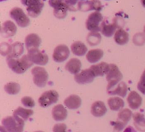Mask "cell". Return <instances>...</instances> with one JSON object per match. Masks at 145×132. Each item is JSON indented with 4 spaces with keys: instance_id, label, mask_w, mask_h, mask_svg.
I'll list each match as a JSON object with an SVG mask.
<instances>
[{
    "instance_id": "14",
    "label": "cell",
    "mask_w": 145,
    "mask_h": 132,
    "mask_svg": "<svg viewBox=\"0 0 145 132\" xmlns=\"http://www.w3.org/2000/svg\"><path fill=\"white\" fill-rule=\"evenodd\" d=\"M17 28L14 22L11 21H6L1 26V35L5 38L12 37L16 33Z\"/></svg>"
},
{
    "instance_id": "3",
    "label": "cell",
    "mask_w": 145,
    "mask_h": 132,
    "mask_svg": "<svg viewBox=\"0 0 145 132\" xmlns=\"http://www.w3.org/2000/svg\"><path fill=\"white\" fill-rule=\"evenodd\" d=\"M123 79V74L116 64H109L108 72L106 74V79L108 81L107 91L114 87Z\"/></svg>"
},
{
    "instance_id": "23",
    "label": "cell",
    "mask_w": 145,
    "mask_h": 132,
    "mask_svg": "<svg viewBox=\"0 0 145 132\" xmlns=\"http://www.w3.org/2000/svg\"><path fill=\"white\" fill-rule=\"evenodd\" d=\"M110 95H118L121 97H125L127 93V86L125 82H120L114 87L108 90Z\"/></svg>"
},
{
    "instance_id": "38",
    "label": "cell",
    "mask_w": 145,
    "mask_h": 132,
    "mask_svg": "<svg viewBox=\"0 0 145 132\" xmlns=\"http://www.w3.org/2000/svg\"><path fill=\"white\" fill-rule=\"evenodd\" d=\"M52 131L53 132H67V126L65 123H56Z\"/></svg>"
},
{
    "instance_id": "17",
    "label": "cell",
    "mask_w": 145,
    "mask_h": 132,
    "mask_svg": "<svg viewBox=\"0 0 145 132\" xmlns=\"http://www.w3.org/2000/svg\"><path fill=\"white\" fill-rule=\"evenodd\" d=\"M127 100L129 106L132 109H138L142 103V98L135 91H132L130 92Z\"/></svg>"
},
{
    "instance_id": "15",
    "label": "cell",
    "mask_w": 145,
    "mask_h": 132,
    "mask_svg": "<svg viewBox=\"0 0 145 132\" xmlns=\"http://www.w3.org/2000/svg\"><path fill=\"white\" fill-rule=\"evenodd\" d=\"M52 116L57 121H64L67 116V111L62 104H57L52 108Z\"/></svg>"
},
{
    "instance_id": "47",
    "label": "cell",
    "mask_w": 145,
    "mask_h": 132,
    "mask_svg": "<svg viewBox=\"0 0 145 132\" xmlns=\"http://www.w3.org/2000/svg\"><path fill=\"white\" fill-rule=\"evenodd\" d=\"M76 1H77V0H76ZM81 1H84V0H81Z\"/></svg>"
},
{
    "instance_id": "44",
    "label": "cell",
    "mask_w": 145,
    "mask_h": 132,
    "mask_svg": "<svg viewBox=\"0 0 145 132\" xmlns=\"http://www.w3.org/2000/svg\"><path fill=\"white\" fill-rule=\"evenodd\" d=\"M35 132H44V131H36Z\"/></svg>"
},
{
    "instance_id": "9",
    "label": "cell",
    "mask_w": 145,
    "mask_h": 132,
    "mask_svg": "<svg viewBox=\"0 0 145 132\" xmlns=\"http://www.w3.org/2000/svg\"><path fill=\"white\" fill-rule=\"evenodd\" d=\"M59 99V94L55 90H48L43 92L38 99V103L42 107H48L56 103Z\"/></svg>"
},
{
    "instance_id": "19",
    "label": "cell",
    "mask_w": 145,
    "mask_h": 132,
    "mask_svg": "<svg viewBox=\"0 0 145 132\" xmlns=\"http://www.w3.org/2000/svg\"><path fill=\"white\" fill-rule=\"evenodd\" d=\"M118 27V24L116 21L112 23H107L106 21H103L101 24V31L105 36L111 37L113 34L116 33Z\"/></svg>"
},
{
    "instance_id": "46",
    "label": "cell",
    "mask_w": 145,
    "mask_h": 132,
    "mask_svg": "<svg viewBox=\"0 0 145 132\" xmlns=\"http://www.w3.org/2000/svg\"><path fill=\"white\" fill-rule=\"evenodd\" d=\"M1 1H5V0H0Z\"/></svg>"
},
{
    "instance_id": "8",
    "label": "cell",
    "mask_w": 145,
    "mask_h": 132,
    "mask_svg": "<svg viewBox=\"0 0 145 132\" xmlns=\"http://www.w3.org/2000/svg\"><path fill=\"white\" fill-rule=\"evenodd\" d=\"M28 56L33 64L39 65H45L49 60L48 55L44 53L38 48H32L28 51Z\"/></svg>"
},
{
    "instance_id": "18",
    "label": "cell",
    "mask_w": 145,
    "mask_h": 132,
    "mask_svg": "<svg viewBox=\"0 0 145 132\" xmlns=\"http://www.w3.org/2000/svg\"><path fill=\"white\" fill-rule=\"evenodd\" d=\"M41 43V38L36 33H31L25 38V45L27 50L38 48Z\"/></svg>"
},
{
    "instance_id": "2",
    "label": "cell",
    "mask_w": 145,
    "mask_h": 132,
    "mask_svg": "<svg viewBox=\"0 0 145 132\" xmlns=\"http://www.w3.org/2000/svg\"><path fill=\"white\" fill-rule=\"evenodd\" d=\"M1 123L7 132H23L25 121L14 116H8L3 119Z\"/></svg>"
},
{
    "instance_id": "28",
    "label": "cell",
    "mask_w": 145,
    "mask_h": 132,
    "mask_svg": "<svg viewBox=\"0 0 145 132\" xmlns=\"http://www.w3.org/2000/svg\"><path fill=\"white\" fill-rule=\"evenodd\" d=\"M108 104L112 111H119L123 109L125 106V102L123 99L118 97H113L109 98Z\"/></svg>"
},
{
    "instance_id": "45",
    "label": "cell",
    "mask_w": 145,
    "mask_h": 132,
    "mask_svg": "<svg viewBox=\"0 0 145 132\" xmlns=\"http://www.w3.org/2000/svg\"><path fill=\"white\" fill-rule=\"evenodd\" d=\"M144 33H145V26H144Z\"/></svg>"
},
{
    "instance_id": "6",
    "label": "cell",
    "mask_w": 145,
    "mask_h": 132,
    "mask_svg": "<svg viewBox=\"0 0 145 132\" xmlns=\"http://www.w3.org/2000/svg\"><path fill=\"white\" fill-rule=\"evenodd\" d=\"M9 15L10 17L16 21L17 25L22 28L28 26L31 23L28 16L24 13L22 9L19 7H14L12 9H11Z\"/></svg>"
},
{
    "instance_id": "32",
    "label": "cell",
    "mask_w": 145,
    "mask_h": 132,
    "mask_svg": "<svg viewBox=\"0 0 145 132\" xmlns=\"http://www.w3.org/2000/svg\"><path fill=\"white\" fill-rule=\"evenodd\" d=\"M20 89H21V87L19 84L15 82H8L4 85V90L8 95H16L20 92Z\"/></svg>"
},
{
    "instance_id": "30",
    "label": "cell",
    "mask_w": 145,
    "mask_h": 132,
    "mask_svg": "<svg viewBox=\"0 0 145 132\" xmlns=\"http://www.w3.org/2000/svg\"><path fill=\"white\" fill-rule=\"evenodd\" d=\"M133 120H134V125L136 129L142 132H145V118L144 115L141 113L133 114Z\"/></svg>"
},
{
    "instance_id": "7",
    "label": "cell",
    "mask_w": 145,
    "mask_h": 132,
    "mask_svg": "<svg viewBox=\"0 0 145 132\" xmlns=\"http://www.w3.org/2000/svg\"><path fill=\"white\" fill-rule=\"evenodd\" d=\"M133 115V113L129 109H121L118 115V120L116 121L111 122L114 126L115 131L119 132L123 130L130 120Z\"/></svg>"
},
{
    "instance_id": "29",
    "label": "cell",
    "mask_w": 145,
    "mask_h": 132,
    "mask_svg": "<svg viewBox=\"0 0 145 132\" xmlns=\"http://www.w3.org/2000/svg\"><path fill=\"white\" fill-rule=\"evenodd\" d=\"M24 52V45L21 42H15L11 44V52L7 57L13 58H18L23 55Z\"/></svg>"
},
{
    "instance_id": "33",
    "label": "cell",
    "mask_w": 145,
    "mask_h": 132,
    "mask_svg": "<svg viewBox=\"0 0 145 132\" xmlns=\"http://www.w3.org/2000/svg\"><path fill=\"white\" fill-rule=\"evenodd\" d=\"M101 41V36L98 32H91L88 35L87 42L90 45H96L100 43Z\"/></svg>"
},
{
    "instance_id": "1",
    "label": "cell",
    "mask_w": 145,
    "mask_h": 132,
    "mask_svg": "<svg viewBox=\"0 0 145 132\" xmlns=\"http://www.w3.org/2000/svg\"><path fill=\"white\" fill-rule=\"evenodd\" d=\"M7 62L10 69L17 74L24 73L33 64L29 59L28 55H24L20 58L7 57Z\"/></svg>"
},
{
    "instance_id": "10",
    "label": "cell",
    "mask_w": 145,
    "mask_h": 132,
    "mask_svg": "<svg viewBox=\"0 0 145 132\" xmlns=\"http://www.w3.org/2000/svg\"><path fill=\"white\" fill-rule=\"evenodd\" d=\"M26 6L27 12L31 17L35 18L40 14L44 7L42 0H26L24 4Z\"/></svg>"
},
{
    "instance_id": "39",
    "label": "cell",
    "mask_w": 145,
    "mask_h": 132,
    "mask_svg": "<svg viewBox=\"0 0 145 132\" xmlns=\"http://www.w3.org/2000/svg\"><path fill=\"white\" fill-rule=\"evenodd\" d=\"M65 0H49V4L52 8L55 9L62 4Z\"/></svg>"
},
{
    "instance_id": "12",
    "label": "cell",
    "mask_w": 145,
    "mask_h": 132,
    "mask_svg": "<svg viewBox=\"0 0 145 132\" xmlns=\"http://www.w3.org/2000/svg\"><path fill=\"white\" fill-rule=\"evenodd\" d=\"M77 8L82 11H89L91 10L99 11L102 9V4L99 0L82 1L77 4Z\"/></svg>"
},
{
    "instance_id": "16",
    "label": "cell",
    "mask_w": 145,
    "mask_h": 132,
    "mask_svg": "<svg viewBox=\"0 0 145 132\" xmlns=\"http://www.w3.org/2000/svg\"><path fill=\"white\" fill-rule=\"evenodd\" d=\"M107 112V108L104 102L102 101H96L93 102L91 108V113L96 117H101Z\"/></svg>"
},
{
    "instance_id": "31",
    "label": "cell",
    "mask_w": 145,
    "mask_h": 132,
    "mask_svg": "<svg viewBox=\"0 0 145 132\" xmlns=\"http://www.w3.org/2000/svg\"><path fill=\"white\" fill-rule=\"evenodd\" d=\"M68 10H69V9H68V7L65 0V1L61 5H59L57 8L54 9V15L56 18L62 19L66 16Z\"/></svg>"
},
{
    "instance_id": "25",
    "label": "cell",
    "mask_w": 145,
    "mask_h": 132,
    "mask_svg": "<svg viewBox=\"0 0 145 132\" xmlns=\"http://www.w3.org/2000/svg\"><path fill=\"white\" fill-rule=\"evenodd\" d=\"M71 51L74 55L77 56H83L86 53L88 48L86 45L82 41H76L71 45Z\"/></svg>"
},
{
    "instance_id": "37",
    "label": "cell",
    "mask_w": 145,
    "mask_h": 132,
    "mask_svg": "<svg viewBox=\"0 0 145 132\" xmlns=\"http://www.w3.org/2000/svg\"><path fill=\"white\" fill-rule=\"evenodd\" d=\"M133 41L135 45H143L145 42L144 35L142 33H137L136 35H135L134 38H133Z\"/></svg>"
},
{
    "instance_id": "26",
    "label": "cell",
    "mask_w": 145,
    "mask_h": 132,
    "mask_svg": "<svg viewBox=\"0 0 145 132\" xmlns=\"http://www.w3.org/2000/svg\"><path fill=\"white\" fill-rule=\"evenodd\" d=\"M103 54L104 53L100 48L90 50L86 54V59L91 63H95L103 58Z\"/></svg>"
},
{
    "instance_id": "4",
    "label": "cell",
    "mask_w": 145,
    "mask_h": 132,
    "mask_svg": "<svg viewBox=\"0 0 145 132\" xmlns=\"http://www.w3.org/2000/svg\"><path fill=\"white\" fill-rule=\"evenodd\" d=\"M103 19V16L99 11L91 13L86 21V28L91 32H99L101 30Z\"/></svg>"
},
{
    "instance_id": "43",
    "label": "cell",
    "mask_w": 145,
    "mask_h": 132,
    "mask_svg": "<svg viewBox=\"0 0 145 132\" xmlns=\"http://www.w3.org/2000/svg\"><path fill=\"white\" fill-rule=\"evenodd\" d=\"M21 3H22V4H24H24H25V2L26 1V0H21Z\"/></svg>"
},
{
    "instance_id": "36",
    "label": "cell",
    "mask_w": 145,
    "mask_h": 132,
    "mask_svg": "<svg viewBox=\"0 0 145 132\" xmlns=\"http://www.w3.org/2000/svg\"><path fill=\"white\" fill-rule=\"evenodd\" d=\"M137 89L141 92L143 95H145V70L140 77V81L137 84Z\"/></svg>"
},
{
    "instance_id": "20",
    "label": "cell",
    "mask_w": 145,
    "mask_h": 132,
    "mask_svg": "<svg viewBox=\"0 0 145 132\" xmlns=\"http://www.w3.org/2000/svg\"><path fill=\"white\" fill-rule=\"evenodd\" d=\"M65 106L69 109H76L82 105V99L76 95H71L64 101Z\"/></svg>"
},
{
    "instance_id": "42",
    "label": "cell",
    "mask_w": 145,
    "mask_h": 132,
    "mask_svg": "<svg viewBox=\"0 0 145 132\" xmlns=\"http://www.w3.org/2000/svg\"><path fill=\"white\" fill-rule=\"evenodd\" d=\"M141 2H142V4L143 7H145V0H141Z\"/></svg>"
},
{
    "instance_id": "35",
    "label": "cell",
    "mask_w": 145,
    "mask_h": 132,
    "mask_svg": "<svg viewBox=\"0 0 145 132\" xmlns=\"http://www.w3.org/2000/svg\"><path fill=\"white\" fill-rule=\"evenodd\" d=\"M11 45L8 44V43H2L0 45V50H1V55L4 56H8L11 52Z\"/></svg>"
},
{
    "instance_id": "27",
    "label": "cell",
    "mask_w": 145,
    "mask_h": 132,
    "mask_svg": "<svg viewBox=\"0 0 145 132\" xmlns=\"http://www.w3.org/2000/svg\"><path fill=\"white\" fill-rule=\"evenodd\" d=\"M33 114V111L32 109H25V108H23L21 106L17 108L15 111L14 112V114L13 116H15V117L18 118V119H21V120L25 121L28 120L29 119L30 116H31Z\"/></svg>"
},
{
    "instance_id": "5",
    "label": "cell",
    "mask_w": 145,
    "mask_h": 132,
    "mask_svg": "<svg viewBox=\"0 0 145 132\" xmlns=\"http://www.w3.org/2000/svg\"><path fill=\"white\" fill-rule=\"evenodd\" d=\"M33 77V82L36 86L43 87L47 85L48 80V73L46 70L42 67H35L31 70Z\"/></svg>"
},
{
    "instance_id": "41",
    "label": "cell",
    "mask_w": 145,
    "mask_h": 132,
    "mask_svg": "<svg viewBox=\"0 0 145 132\" xmlns=\"http://www.w3.org/2000/svg\"><path fill=\"white\" fill-rule=\"evenodd\" d=\"M0 129H1V132H7V130L4 129V127L3 126H1V127H0Z\"/></svg>"
},
{
    "instance_id": "24",
    "label": "cell",
    "mask_w": 145,
    "mask_h": 132,
    "mask_svg": "<svg viewBox=\"0 0 145 132\" xmlns=\"http://www.w3.org/2000/svg\"><path fill=\"white\" fill-rule=\"evenodd\" d=\"M114 40L118 45H125L129 41V34L125 30L119 28L114 35Z\"/></svg>"
},
{
    "instance_id": "22",
    "label": "cell",
    "mask_w": 145,
    "mask_h": 132,
    "mask_svg": "<svg viewBox=\"0 0 145 132\" xmlns=\"http://www.w3.org/2000/svg\"><path fill=\"white\" fill-rule=\"evenodd\" d=\"M89 68L91 70L95 77L104 76L108 72L109 64L106 63L105 62H102L99 64H96V65H92Z\"/></svg>"
},
{
    "instance_id": "13",
    "label": "cell",
    "mask_w": 145,
    "mask_h": 132,
    "mask_svg": "<svg viewBox=\"0 0 145 132\" xmlns=\"http://www.w3.org/2000/svg\"><path fill=\"white\" fill-rule=\"evenodd\" d=\"M95 77H96L93 75L91 70L90 68H88V69L83 70L79 73L75 75L74 79L77 83L80 85H84V84H89L93 82Z\"/></svg>"
},
{
    "instance_id": "21",
    "label": "cell",
    "mask_w": 145,
    "mask_h": 132,
    "mask_svg": "<svg viewBox=\"0 0 145 132\" xmlns=\"http://www.w3.org/2000/svg\"><path fill=\"white\" fill-rule=\"evenodd\" d=\"M81 68H82V62L80 60L76 58L69 60L65 65V69L71 74H74V75H76L80 72Z\"/></svg>"
},
{
    "instance_id": "11",
    "label": "cell",
    "mask_w": 145,
    "mask_h": 132,
    "mask_svg": "<svg viewBox=\"0 0 145 132\" xmlns=\"http://www.w3.org/2000/svg\"><path fill=\"white\" fill-rule=\"evenodd\" d=\"M69 53L70 51L68 46L64 44H61L55 48L52 58L55 62H62L67 59L68 57L69 56Z\"/></svg>"
},
{
    "instance_id": "40",
    "label": "cell",
    "mask_w": 145,
    "mask_h": 132,
    "mask_svg": "<svg viewBox=\"0 0 145 132\" xmlns=\"http://www.w3.org/2000/svg\"><path fill=\"white\" fill-rule=\"evenodd\" d=\"M123 132H137V131L133 127V126H127Z\"/></svg>"
},
{
    "instance_id": "34",
    "label": "cell",
    "mask_w": 145,
    "mask_h": 132,
    "mask_svg": "<svg viewBox=\"0 0 145 132\" xmlns=\"http://www.w3.org/2000/svg\"><path fill=\"white\" fill-rule=\"evenodd\" d=\"M21 103L25 107H29L32 108L33 106H35V102H34L33 99L31 97L25 96L21 99Z\"/></svg>"
}]
</instances>
